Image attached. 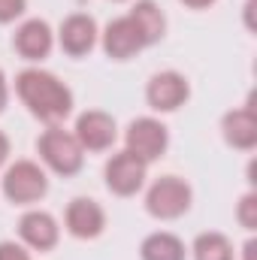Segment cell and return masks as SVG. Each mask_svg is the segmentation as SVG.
<instances>
[{"label":"cell","mask_w":257,"mask_h":260,"mask_svg":"<svg viewBox=\"0 0 257 260\" xmlns=\"http://www.w3.org/2000/svg\"><path fill=\"white\" fill-rule=\"evenodd\" d=\"M49 194V173L37 160H15L3 173V197L12 206H34Z\"/></svg>","instance_id":"cell-3"},{"label":"cell","mask_w":257,"mask_h":260,"mask_svg":"<svg viewBox=\"0 0 257 260\" xmlns=\"http://www.w3.org/2000/svg\"><path fill=\"white\" fill-rule=\"evenodd\" d=\"M18 239L30 251H40V254L52 251L58 245V239H61V224L46 209H27L18 218Z\"/></svg>","instance_id":"cell-12"},{"label":"cell","mask_w":257,"mask_h":260,"mask_svg":"<svg viewBox=\"0 0 257 260\" xmlns=\"http://www.w3.org/2000/svg\"><path fill=\"white\" fill-rule=\"evenodd\" d=\"M100 46H103L106 58H112V61H130L133 55H139L142 49H148L145 46V37L139 34L136 21L130 15H118V18H112L103 27Z\"/></svg>","instance_id":"cell-10"},{"label":"cell","mask_w":257,"mask_h":260,"mask_svg":"<svg viewBox=\"0 0 257 260\" xmlns=\"http://www.w3.org/2000/svg\"><path fill=\"white\" fill-rule=\"evenodd\" d=\"M191 100V82L179 70H160L145 85V103L154 112H176Z\"/></svg>","instance_id":"cell-7"},{"label":"cell","mask_w":257,"mask_h":260,"mask_svg":"<svg viewBox=\"0 0 257 260\" xmlns=\"http://www.w3.org/2000/svg\"><path fill=\"white\" fill-rule=\"evenodd\" d=\"M15 94L27 106V112L49 127L73 115V91L49 70H40V67L21 70L15 76Z\"/></svg>","instance_id":"cell-1"},{"label":"cell","mask_w":257,"mask_h":260,"mask_svg":"<svg viewBox=\"0 0 257 260\" xmlns=\"http://www.w3.org/2000/svg\"><path fill=\"white\" fill-rule=\"evenodd\" d=\"M124 148L136 154L142 164H154L170 148V130L160 118H151V115L133 118L124 130Z\"/></svg>","instance_id":"cell-5"},{"label":"cell","mask_w":257,"mask_h":260,"mask_svg":"<svg viewBox=\"0 0 257 260\" xmlns=\"http://www.w3.org/2000/svg\"><path fill=\"white\" fill-rule=\"evenodd\" d=\"M6 103H9V85H6V73L0 70V112L6 109Z\"/></svg>","instance_id":"cell-22"},{"label":"cell","mask_w":257,"mask_h":260,"mask_svg":"<svg viewBox=\"0 0 257 260\" xmlns=\"http://www.w3.org/2000/svg\"><path fill=\"white\" fill-rule=\"evenodd\" d=\"M191 254H194V260H233L236 257L233 242L224 233H218V230L200 233L191 245Z\"/></svg>","instance_id":"cell-17"},{"label":"cell","mask_w":257,"mask_h":260,"mask_svg":"<svg viewBox=\"0 0 257 260\" xmlns=\"http://www.w3.org/2000/svg\"><path fill=\"white\" fill-rule=\"evenodd\" d=\"M12 49L18 58L37 64V61H46L55 49V30L46 18H24L15 34H12Z\"/></svg>","instance_id":"cell-8"},{"label":"cell","mask_w":257,"mask_h":260,"mask_svg":"<svg viewBox=\"0 0 257 260\" xmlns=\"http://www.w3.org/2000/svg\"><path fill=\"white\" fill-rule=\"evenodd\" d=\"M73 136L79 139V145L85 151H109L118 139V124L109 112L103 109H88L76 118Z\"/></svg>","instance_id":"cell-11"},{"label":"cell","mask_w":257,"mask_h":260,"mask_svg":"<svg viewBox=\"0 0 257 260\" xmlns=\"http://www.w3.org/2000/svg\"><path fill=\"white\" fill-rule=\"evenodd\" d=\"M100 43V27L94 21V15L88 12H73L67 15L58 27V46L64 49V55L70 58H85L97 49Z\"/></svg>","instance_id":"cell-9"},{"label":"cell","mask_w":257,"mask_h":260,"mask_svg":"<svg viewBox=\"0 0 257 260\" xmlns=\"http://www.w3.org/2000/svg\"><path fill=\"white\" fill-rule=\"evenodd\" d=\"M103 179H106V188L115 197H136L145 188L148 164H142L136 154H130L127 148H121V151H115V154L106 160Z\"/></svg>","instance_id":"cell-6"},{"label":"cell","mask_w":257,"mask_h":260,"mask_svg":"<svg viewBox=\"0 0 257 260\" xmlns=\"http://www.w3.org/2000/svg\"><path fill=\"white\" fill-rule=\"evenodd\" d=\"M64 227L67 233L76 236V239H85V242L97 239L106 230V212H103V206L97 200L76 197V200H70V206L64 212Z\"/></svg>","instance_id":"cell-13"},{"label":"cell","mask_w":257,"mask_h":260,"mask_svg":"<svg viewBox=\"0 0 257 260\" xmlns=\"http://www.w3.org/2000/svg\"><path fill=\"white\" fill-rule=\"evenodd\" d=\"M139 257L142 260H188V248H185V242L176 233L157 230V233H148L142 239Z\"/></svg>","instance_id":"cell-16"},{"label":"cell","mask_w":257,"mask_h":260,"mask_svg":"<svg viewBox=\"0 0 257 260\" xmlns=\"http://www.w3.org/2000/svg\"><path fill=\"white\" fill-rule=\"evenodd\" d=\"M127 15L136 21L139 34L145 37V46H154V43H160L167 37V15L154 0H136Z\"/></svg>","instance_id":"cell-15"},{"label":"cell","mask_w":257,"mask_h":260,"mask_svg":"<svg viewBox=\"0 0 257 260\" xmlns=\"http://www.w3.org/2000/svg\"><path fill=\"white\" fill-rule=\"evenodd\" d=\"M27 0H0V24H12L24 15Z\"/></svg>","instance_id":"cell-19"},{"label":"cell","mask_w":257,"mask_h":260,"mask_svg":"<svg viewBox=\"0 0 257 260\" xmlns=\"http://www.w3.org/2000/svg\"><path fill=\"white\" fill-rule=\"evenodd\" d=\"M236 218L245 230H254L257 227V194H245L239 200V209H236Z\"/></svg>","instance_id":"cell-18"},{"label":"cell","mask_w":257,"mask_h":260,"mask_svg":"<svg viewBox=\"0 0 257 260\" xmlns=\"http://www.w3.org/2000/svg\"><path fill=\"white\" fill-rule=\"evenodd\" d=\"M179 3H185L188 9H209L215 0H179Z\"/></svg>","instance_id":"cell-23"},{"label":"cell","mask_w":257,"mask_h":260,"mask_svg":"<svg viewBox=\"0 0 257 260\" xmlns=\"http://www.w3.org/2000/svg\"><path fill=\"white\" fill-rule=\"evenodd\" d=\"M194 203L191 185L179 176H160L145 191V212L157 221H176L182 218Z\"/></svg>","instance_id":"cell-4"},{"label":"cell","mask_w":257,"mask_h":260,"mask_svg":"<svg viewBox=\"0 0 257 260\" xmlns=\"http://www.w3.org/2000/svg\"><path fill=\"white\" fill-rule=\"evenodd\" d=\"M0 260H30V251L21 242H0Z\"/></svg>","instance_id":"cell-20"},{"label":"cell","mask_w":257,"mask_h":260,"mask_svg":"<svg viewBox=\"0 0 257 260\" xmlns=\"http://www.w3.org/2000/svg\"><path fill=\"white\" fill-rule=\"evenodd\" d=\"M9 151H12V145H9V136H6V133L0 130V167H3L6 160H9Z\"/></svg>","instance_id":"cell-21"},{"label":"cell","mask_w":257,"mask_h":260,"mask_svg":"<svg viewBox=\"0 0 257 260\" xmlns=\"http://www.w3.org/2000/svg\"><path fill=\"white\" fill-rule=\"evenodd\" d=\"M221 133H224V142L230 148H239V151H251L257 145V115L251 106H242V109H230L224 118H221Z\"/></svg>","instance_id":"cell-14"},{"label":"cell","mask_w":257,"mask_h":260,"mask_svg":"<svg viewBox=\"0 0 257 260\" xmlns=\"http://www.w3.org/2000/svg\"><path fill=\"white\" fill-rule=\"evenodd\" d=\"M37 154L49 173L64 176V179L76 176L85 167V148L79 145L73 130H64L61 124L43 130V136L37 139Z\"/></svg>","instance_id":"cell-2"},{"label":"cell","mask_w":257,"mask_h":260,"mask_svg":"<svg viewBox=\"0 0 257 260\" xmlns=\"http://www.w3.org/2000/svg\"><path fill=\"white\" fill-rule=\"evenodd\" d=\"M112 3H124V0H112Z\"/></svg>","instance_id":"cell-24"}]
</instances>
